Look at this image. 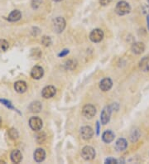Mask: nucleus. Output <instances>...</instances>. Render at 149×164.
<instances>
[{
    "label": "nucleus",
    "instance_id": "nucleus-16",
    "mask_svg": "<svg viewBox=\"0 0 149 164\" xmlns=\"http://www.w3.org/2000/svg\"><path fill=\"white\" fill-rule=\"evenodd\" d=\"M139 68L142 71H149V57H145L142 58L139 62Z\"/></svg>",
    "mask_w": 149,
    "mask_h": 164
},
{
    "label": "nucleus",
    "instance_id": "nucleus-3",
    "mask_svg": "<svg viewBox=\"0 0 149 164\" xmlns=\"http://www.w3.org/2000/svg\"><path fill=\"white\" fill-rule=\"evenodd\" d=\"M53 27L54 30L56 31L57 33H61L64 31L66 27V21L61 17H57L53 22Z\"/></svg>",
    "mask_w": 149,
    "mask_h": 164
},
{
    "label": "nucleus",
    "instance_id": "nucleus-26",
    "mask_svg": "<svg viewBox=\"0 0 149 164\" xmlns=\"http://www.w3.org/2000/svg\"><path fill=\"white\" fill-rule=\"evenodd\" d=\"M0 103H2L3 105H5L8 108H9V109H13V110H15V108L13 107L12 103L10 102V101H7V100H0Z\"/></svg>",
    "mask_w": 149,
    "mask_h": 164
},
{
    "label": "nucleus",
    "instance_id": "nucleus-24",
    "mask_svg": "<svg viewBox=\"0 0 149 164\" xmlns=\"http://www.w3.org/2000/svg\"><path fill=\"white\" fill-rule=\"evenodd\" d=\"M42 43L44 46H46V47H48V46H50V45L51 44V40L50 37L44 36V37L42 38Z\"/></svg>",
    "mask_w": 149,
    "mask_h": 164
},
{
    "label": "nucleus",
    "instance_id": "nucleus-27",
    "mask_svg": "<svg viewBox=\"0 0 149 164\" xmlns=\"http://www.w3.org/2000/svg\"><path fill=\"white\" fill-rule=\"evenodd\" d=\"M106 163H109V164H112V163H118V161L114 159V158H112V157H109L108 159H106L105 161Z\"/></svg>",
    "mask_w": 149,
    "mask_h": 164
},
{
    "label": "nucleus",
    "instance_id": "nucleus-1",
    "mask_svg": "<svg viewBox=\"0 0 149 164\" xmlns=\"http://www.w3.org/2000/svg\"><path fill=\"white\" fill-rule=\"evenodd\" d=\"M130 11H131V7L129 3H127L125 1H119L116 5L115 12L118 15H120V16L126 15L129 14Z\"/></svg>",
    "mask_w": 149,
    "mask_h": 164
},
{
    "label": "nucleus",
    "instance_id": "nucleus-9",
    "mask_svg": "<svg viewBox=\"0 0 149 164\" xmlns=\"http://www.w3.org/2000/svg\"><path fill=\"white\" fill-rule=\"evenodd\" d=\"M80 135H81L83 139L88 140V139H90L93 137L94 131L89 126H85V127L81 128V129H80Z\"/></svg>",
    "mask_w": 149,
    "mask_h": 164
},
{
    "label": "nucleus",
    "instance_id": "nucleus-12",
    "mask_svg": "<svg viewBox=\"0 0 149 164\" xmlns=\"http://www.w3.org/2000/svg\"><path fill=\"white\" fill-rule=\"evenodd\" d=\"M113 82L111 79L109 78H104L100 81V84H99V88L101 89V91H109L111 88H112Z\"/></svg>",
    "mask_w": 149,
    "mask_h": 164
},
{
    "label": "nucleus",
    "instance_id": "nucleus-8",
    "mask_svg": "<svg viewBox=\"0 0 149 164\" xmlns=\"http://www.w3.org/2000/svg\"><path fill=\"white\" fill-rule=\"evenodd\" d=\"M56 88L54 86H51V85H49V86H46L43 89L42 91V95L45 99H50L56 94Z\"/></svg>",
    "mask_w": 149,
    "mask_h": 164
},
{
    "label": "nucleus",
    "instance_id": "nucleus-19",
    "mask_svg": "<svg viewBox=\"0 0 149 164\" xmlns=\"http://www.w3.org/2000/svg\"><path fill=\"white\" fill-rule=\"evenodd\" d=\"M22 17V14L19 10H13L8 16V21L10 22H17Z\"/></svg>",
    "mask_w": 149,
    "mask_h": 164
},
{
    "label": "nucleus",
    "instance_id": "nucleus-25",
    "mask_svg": "<svg viewBox=\"0 0 149 164\" xmlns=\"http://www.w3.org/2000/svg\"><path fill=\"white\" fill-rule=\"evenodd\" d=\"M45 139H46V134H44V133H41V134H37V136H36V141H37L38 144L43 143Z\"/></svg>",
    "mask_w": 149,
    "mask_h": 164
},
{
    "label": "nucleus",
    "instance_id": "nucleus-4",
    "mask_svg": "<svg viewBox=\"0 0 149 164\" xmlns=\"http://www.w3.org/2000/svg\"><path fill=\"white\" fill-rule=\"evenodd\" d=\"M82 113L83 115L85 118H87V119H91V118H93L95 115L96 109L92 104H86L83 108Z\"/></svg>",
    "mask_w": 149,
    "mask_h": 164
},
{
    "label": "nucleus",
    "instance_id": "nucleus-14",
    "mask_svg": "<svg viewBox=\"0 0 149 164\" xmlns=\"http://www.w3.org/2000/svg\"><path fill=\"white\" fill-rule=\"evenodd\" d=\"M14 89L17 93H24L27 89V85H26V82L19 80V81H17L14 84Z\"/></svg>",
    "mask_w": 149,
    "mask_h": 164
},
{
    "label": "nucleus",
    "instance_id": "nucleus-20",
    "mask_svg": "<svg viewBox=\"0 0 149 164\" xmlns=\"http://www.w3.org/2000/svg\"><path fill=\"white\" fill-rule=\"evenodd\" d=\"M29 109L33 113H39L42 110V104L39 101H35L30 104Z\"/></svg>",
    "mask_w": 149,
    "mask_h": 164
},
{
    "label": "nucleus",
    "instance_id": "nucleus-30",
    "mask_svg": "<svg viewBox=\"0 0 149 164\" xmlns=\"http://www.w3.org/2000/svg\"><path fill=\"white\" fill-rule=\"evenodd\" d=\"M96 132H97V134H99V122H97V130H96Z\"/></svg>",
    "mask_w": 149,
    "mask_h": 164
},
{
    "label": "nucleus",
    "instance_id": "nucleus-10",
    "mask_svg": "<svg viewBox=\"0 0 149 164\" xmlns=\"http://www.w3.org/2000/svg\"><path fill=\"white\" fill-rule=\"evenodd\" d=\"M43 75H44V70H43V68L42 67L36 66V67H34L32 69L31 76H32L33 79L39 80V79H41L43 76Z\"/></svg>",
    "mask_w": 149,
    "mask_h": 164
},
{
    "label": "nucleus",
    "instance_id": "nucleus-5",
    "mask_svg": "<svg viewBox=\"0 0 149 164\" xmlns=\"http://www.w3.org/2000/svg\"><path fill=\"white\" fill-rule=\"evenodd\" d=\"M112 110V106H107V107H105L103 110L102 113H101V117H100L101 123L103 124H106L109 123Z\"/></svg>",
    "mask_w": 149,
    "mask_h": 164
},
{
    "label": "nucleus",
    "instance_id": "nucleus-2",
    "mask_svg": "<svg viewBox=\"0 0 149 164\" xmlns=\"http://www.w3.org/2000/svg\"><path fill=\"white\" fill-rule=\"evenodd\" d=\"M81 156L86 161H90L95 157V151L90 146H86L81 151Z\"/></svg>",
    "mask_w": 149,
    "mask_h": 164
},
{
    "label": "nucleus",
    "instance_id": "nucleus-17",
    "mask_svg": "<svg viewBox=\"0 0 149 164\" xmlns=\"http://www.w3.org/2000/svg\"><path fill=\"white\" fill-rule=\"evenodd\" d=\"M103 141L104 142V143H107V144H109V143H111L113 140V138H114V134L113 133L112 131H105L104 134H103Z\"/></svg>",
    "mask_w": 149,
    "mask_h": 164
},
{
    "label": "nucleus",
    "instance_id": "nucleus-33",
    "mask_svg": "<svg viewBox=\"0 0 149 164\" xmlns=\"http://www.w3.org/2000/svg\"><path fill=\"white\" fill-rule=\"evenodd\" d=\"M1 124H2V120H1V118H0V125H1Z\"/></svg>",
    "mask_w": 149,
    "mask_h": 164
},
{
    "label": "nucleus",
    "instance_id": "nucleus-21",
    "mask_svg": "<svg viewBox=\"0 0 149 164\" xmlns=\"http://www.w3.org/2000/svg\"><path fill=\"white\" fill-rule=\"evenodd\" d=\"M140 137V132H139L138 129H134L132 130V134L130 135V139L132 142H136L138 141V139Z\"/></svg>",
    "mask_w": 149,
    "mask_h": 164
},
{
    "label": "nucleus",
    "instance_id": "nucleus-7",
    "mask_svg": "<svg viewBox=\"0 0 149 164\" xmlns=\"http://www.w3.org/2000/svg\"><path fill=\"white\" fill-rule=\"evenodd\" d=\"M89 38L93 42H99L104 38V32L101 29H95L91 32L89 35Z\"/></svg>",
    "mask_w": 149,
    "mask_h": 164
},
{
    "label": "nucleus",
    "instance_id": "nucleus-29",
    "mask_svg": "<svg viewBox=\"0 0 149 164\" xmlns=\"http://www.w3.org/2000/svg\"><path fill=\"white\" fill-rule=\"evenodd\" d=\"M69 53V50H64L62 51L61 53L59 54V57H65V56H66L67 54Z\"/></svg>",
    "mask_w": 149,
    "mask_h": 164
},
{
    "label": "nucleus",
    "instance_id": "nucleus-31",
    "mask_svg": "<svg viewBox=\"0 0 149 164\" xmlns=\"http://www.w3.org/2000/svg\"><path fill=\"white\" fill-rule=\"evenodd\" d=\"M147 28H148L149 30V15L147 16Z\"/></svg>",
    "mask_w": 149,
    "mask_h": 164
},
{
    "label": "nucleus",
    "instance_id": "nucleus-22",
    "mask_svg": "<svg viewBox=\"0 0 149 164\" xmlns=\"http://www.w3.org/2000/svg\"><path fill=\"white\" fill-rule=\"evenodd\" d=\"M9 47L8 42L6 40H0V51H5Z\"/></svg>",
    "mask_w": 149,
    "mask_h": 164
},
{
    "label": "nucleus",
    "instance_id": "nucleus-13",
    "mask_svg": "<svg viewBox=\"0 0 149 164\" xmlns=\"http://www.w3.org/2000/svg\"><path fill=\"white\" fill-rule=\"evenodd\" d=\"M46 157V152L42 148H37L34 153V159L36 162H42Z\"/></svg>",
    "mask_w": 149,
    "mask_h": 164
},
{
    "label": "nucleus",
    "instance_id": "nucleus-34",
    "mask_svg": "<svg viewBox=\"0 0 149 164\" xmlns=\"http://www.w3.org/2000/svg\"><path fill=\"white\" fill-rule=\"evenodd\" d=\"M148 2H149V0H148Z\"/></svg>",
    "mask_w": 149,
    "mask_h": 164
},
{
    "label": "nucleus",
    "instance_id": "nucleus-11",
    "mask_svg": "<svg viewBox=\"0 0 149 164\" xmlns=\"http://www.w3.org/2000/svg\"><path fill=\"white\" fill-rule=\"evenodd\" d=\"M132 51L134 54H137V55H140L144 52L145 51V45L142 43V42H135L132 45Z\"/></svg>",
    "mask_w": 149,
    "mask_h": 164
},
{
    "label": "nucleus",
    "instance_id": "nucleus-32",
    "mask_svg": "<svg viewBox=\"0 0 149 164\" xmlns=\"http://www.w3.org/2000/svg\"><path fill=\"white\" fill-rule=\"evenodd\" d=\"M53 1H55V2H60V1H61V0H53Z\"/></svg>",
    "mask_w": 149,
    "mask_h": 164
},
{
    "label": "nucleus",
    "instance_id": "nucleus-15",
    "mask_svg": "<svg viewBox=\"0 0 149 164\" xmlns=\"http://www.w3.org/2000/svg\"><path fill=\"white\" fill-rule=\"evenodd\" d=\"M11 160L14 163H19L20 162L22 161V158H23V156H22V153L19 150H13L12 153H11Z\"/></svg>",
    "mask_w": 149,
    "mask_h": 164
},
{
    "label": "nucleus",
    "instance_id": "nucleus-6",
    "mask_svg": "<svg viewBox=\"0 0 149 164\" xmlns=\"http://www.w3.org/2000/svg\"><path fill=\"white\" fill-rule=\"evenodd\" d=\"M29 125L33 130H41V128H42V121L38 117H33L30 119Z\"/></svg>",
    "mask_w": 149,
    "mask_h": 164
},
{
    "label": "nucleus",
    "instance_id": "nucleus-23",
    "mask_svg": "<svg viewBox=\"0 0 149 164\" xmlns=\"http://www.w3.org/2000/svg\"><path fill=\"white\" fill-rule=\"evenodd\" d=\"M8 135L12 139H17L18 138V133L15 128H11L8 130Z\"/></svg>",
    "mask_w": 149,
    "mask_h": 164
},
{
    "label": "nucleus",
    "instance_id": "nucleus-18",
    "mask_svg": "<svg viewBox=\"0 0 149 164\" xmlns=\"http://www.w3.org/2000/svg\"><path fill=\"white\" fill-rule=\"evenodd\" d=\"M128 147V143L124 138H119V140L116 142V149L118 151L125 150Z\"/></svg>",
    "mask_w": 149,
    "mask_h": 164
},
{
    "label": "nucleus",
    "instance_id": "nucleus-28",
    "mask_svg": "<svg viewBox=\"0 0 149 164\" xmlns=\"http://www.w3.org/2000/svg\"><path fill=\"white\" fill-rule=\"evenodd\" d=\"M111 1H112V0H99V3H100V4H101L102 6H106V5H108L109 4H110Z\"/></svg>",
    "mask_w": 149,
    "mask_h": 164
}]
</instances>
